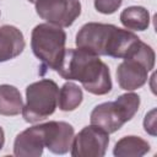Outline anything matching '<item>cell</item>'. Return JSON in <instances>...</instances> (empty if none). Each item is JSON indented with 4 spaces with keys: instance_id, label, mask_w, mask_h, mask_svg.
I'll list each match as a JSON object with an SVG mask.
<instances>
[{
    "instance_id": "obj_1",
    "label": "cell",
    "mask_w": 157,
    "mask_h": 157,
    "mask_svg": "<svg viewBox=\"0 0 157 157\" xmlns=\"http://www.w3.org/2000/svg\"><path fill=\"white\" fill-rule=\"evenodd\" d=\"M56 72L65 80L80 81L83 88L92 94L103 96L112 90L109 67L98 55L81 48L65 49Z\"/></svg>"
},
{
    "instance_id": "obj_2",
    "label": "cell",
    "mask_w": 157,
    "mask_h": 157,
    "mask_svg": "<svg viewBox=\"0 0 157 157\" xmlns=\"http://www.w3.org/2000/svg\"><path fill=\"white\" fill-rule=\"evenodd\" d=\"M140 38L128 29L114 25L88 22L76 34L77 48L85 49L96 55H105L124 59Z\"/></svg>"
},
{
    "instance_id": "obj_3",
    "label": "cell",
    "mask_w": 157,
    "mask_h": 157,
    "mask_svg": "<svg viewBox=\"0 0 157 157\" xmlns=\"http://www.w3.org/2000/svg\"><path fill=\"white\" fill-rule=\"evenodd\" d=\"M155 66V52L141 39L124 58L117 69V81L120 88L134 91L147 82V74Z\"/></svg>"
},
{
    "instance_id": "obj_4",
    "label": "cell",
    "mask_w": 157,
    "mask_h": 157,
    "mask_svg": "<svg viewBox=\"0 0 157 157\" xmlns=\"http://www.w3.org/2000/svg\"><path fill=\"white\" fill-rule=\"evenodd\" d=\"M140 107V97L134 92L119 96L114 102L98 104L91 112V124L105 130L108 134L119 130L136 114Z\"/></svg>"
},
{
    "instance_id": "obj_5",
    "label": "cell",
    "mask_w": 157,
    "mask_h": 157,
    "mask_svg": "<svg viewBox=\"0 0 157 157\" xmlns=\"http://www.w3.org/2000/svg\"><path fill=\"white\" fill-rule=\"evenodd\" d=\"M66 33L61 27L40 23L37 25L31 36L33 54L49 69L58 70L65 54Z\"/></svg>"
},
{
    "instance_id": "obj_6",
    "label": "cell",
    "mask_w": 157,
    "mask_h": 157,
    "mask_svg": "<svg viewBox=\"0 0 157 157\" xmlns=\"http://www.w3.org/2000/svg\"><path fill=\"white\" fill-rule=\"evenodd\" d=\"M58 85L49 78L31 83L26 88V104L22 107V117L27 123L40 121L55 112L58 105Z\"/></svg>"
},
{
    "instance_id": "obj_7",
    "label": "cell",
    "mask_w": 157,
    "mask_h": 157,
    "mask_svg": "<svg viewBox=\"0 0 157 157\" xmlns=\"http://www.w3.org/2000/svg\"><path fill=\"white\" fill-rule=\"evenodd\" d=\"M36 11L40 18L58 27H69L81 13L78 0H37Z\"/></svg>"
},
{
    "instance_id": "obj_8",
    "label": "cell",
    "mask_w": 157,
    "mask_h": 157,
    "mask_svg": "<svg viewBox=\"0 0 157 157\" xmlns=\"http://www.w3.org/2000/svg\"><path fill=\"white\" fill-rule=\"evenodd\" d=\"M109 144V134L97 125L85 126L76 136L71 145L74 157H103Z\"/></svg>"
},
{
    "instance_id": "obj_9",
    "label": "cell",
    "mask_w": 157,
    "mask_h": 157,
    "mask_svg": "<svg viewBox=\"0 0 157 157\" xmlns=\"http://www.w3.org/2000/svg\"><path fill=\"white\" fill-rule=\"evenodd\" d=\"M45 147L55 153L64 155L71 150L74 140V128L65 121H48L43 124Z\"/></svg>"
},
{
    "instance_id": "obj_10",
    "label": "cell",
    "mask_w": 157,
    "mask_h": 157,
    "mask_svg": "<svg viewBox=\"0 0 157 157\" xmlns=\"http://www.w3.org/2000/svg\"><path fill=\"white\" fill-rule=\"evenodd\" d=\"M44 147V128L43 124H39L26 129L16 136L13 155L18 157H39Z\"/></svg>"
},
{
    "instance_id": "obj_11",
    "label": "cell",
    "mask_w": 157,
    "mask_h": 157,
    "mask_svg": "<svg viewBox=\"0 0 157 157\" xmlns=\"http://www.w3.org/2000/svg\"><path fill=\"white\" fill-rule=\"evenodd\" d=\"M25 49L22 32L10 25L0 27V63L11 60L20 55Z\"/></svg>"
},
{
    "instance_id": "obj_12",
    "label": "cell",
    "mask_w": 157,
    "mask_h": 157,
    "mask_svg": "<svg viewBox=\"0 0 157 157\" xmlns=\"http://www.w3.org/2000/svg\"><path fill=\"white\" fill-rule=\"evenodd\" d=\"M150 151V144L139 136H124L120 139L113 150L117 157H141Z\"/></svg>"
},
{
    "instance_id": "obj_13",
    "label": "cell",
    "mask_w": 157,
    "mask_h": 157,
    "mask_svg": "<svg viewBox=\"0 0 157 157\" xmlns=\"http://www.w3.org/2000/svg\"><path fill=\"white\" fill-rule=\"evenodd\" d=\"M22 107L20 91L11 85H0V114L13 117L22 112Z\"/></svg>"
},
{
    "instance_id": "obj_14",
    "label": "cell",
    "mask_w": 157,
    "mask_h": 157,
    "mask_svg": "<svg viewBox=\"0 0 157 157\" xmlns=\"http://www.w3.org/2000/svg\"><path fill=\"white\" fill-rule=\"evenodd\" d=\"M120 22L131 31H145L150 26V12L142 6H130L120 13Z\"/></svg>"
},
{
    "instance_id": "obj_15",
    "label": "cell",
    "mask_w": 157,
    "mask_h": 157,
    "mask_svg": "<svg viewBox=\"0 0 157 157\" xmlns=\"http://www.w3.org/2000/svg\"><path fill=\"white\" fill-rule=\"evenodd\" d=\"M82 98V90L74 82H66L58 93V105L63 112H71L81 104Z\"/></svg>"
},
{
    "instance_id": "obj_16",
    "label": "cell",
    "mask_w": 157,
    "mask_h": 157,
    "mask_svg": "<svg viewBox=\"0 0 157 157\" xmlns=\"http://www.w3.org/2000/svg\"><path fill=\"white\" fill-rule=\"evenodd\" d=\"M121 2L123 0H94V7L101 13L110 15L120 7Z\"/></svg>"
},
{
    "instance_id": "obj_17",
    "label": "cell",
    "mask_w": 157,
    "mask_h": 157,
    "mask_svg": "<svg viewBox=\"0 0 157 157\" xmlns=\"http://www.w3.org/2000/svg\"><path fill=\"white\" fill-rule=\"evenodd\" d=\"M155 114H156V110L152 109L148 114H146L145 120H144V128H145V130L148 134L153 135V136L156 135V124H155L156 118H155Z\"/></svg>"
},
{
    "instance_id": "obj_18",
    "label": "cell",
    "mask_w": 157,
    "mask_h": 157,
    "mask_svg": "<svg viewBox=\"0 0 157 157\" xmlns=\"http://www.w3.org/2000/svg\"><path fill=\"white\" fill-rule=\"evenodd\" d=\"M4 144H5V134H4L2 128L0 126V150L4 147Z\"/></svg>"
},
{
    "instance_id": "obj_19",
    "label": "cell",
    "mask_w": 157,
    "mask_h": 157,
    "mask_svg": "<svg viewBox=\"0 0 157 157\" xmlns=\"http://www.w3.org/2000/svg\"><path fill=\"white\" fill-rule=\"evenodd\" d=\"M28 1H29V2H33V4H34V2L37 1V0H28Z\"/></svg>"
}]
</instances>
